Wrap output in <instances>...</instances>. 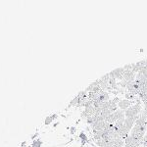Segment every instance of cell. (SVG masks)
Here are the masks:
<instances>
[{"instance_id":"3","label":"cell","mask_w":147,"mask_h":147,"mask_svg":"<svg viewBox=\"0 0 147 147\" xmlns=\"http://www.w3.org/2000/svg\"><path fill=\"white\" fill-rule=\"evenodd\" d=\"M124 72H125L124 68H119V69H116V70H113L111 73H109V76H110V78L115 79V80L116 79H122Z\"/></svg>"},{"instance_id":"6","label":"cell","mask_w":147,"mask_h":147,"mask_svg":"<svg viewBox=\"0 0 147 147\" xmlns=\"http://www.w3.org/2000/svg\"><path fill=\"white\" fill-rule=\"evenodd\" d=\"M139 147H143V146H142V145H141V146H139Z\"/></svg>"},{"instance_id":"2","label":"cell","mask_w":147,"mask_h":147,"mask_svg":"<svg viewBox=\"0 0 147 147\" xmlns=\"http://www.w3.org/2000/svg\"><path fill=\"white\" fill-rule=\"evenodd\" d=\"M137 119H138V117L137 118H125V123H124V129L129 132V130L132 129V127L136 125V121Z\"/></svg>"},{"instance_id":"1","label":"cell","mask_w":147,"mask_h":147,"mask_svg":"<svg viewBox=\"0 0 147 147\" xmlns=\"http://www.w3.org/2000/svg\"><path fill=\"white\" fill-rule=\"evenodd\" d=\"M142 111V106L140 101H138L136 104L130 106L129 109L125 111V118H137L139 116V113Z\"/></svg>"},{"instance_id":"4","label":"cell","mask_w":147,"mask_h":147,"mask_svg":"<svg viewBox=\"0 0 147 147\" xmlns=\"http://www.w3.org/2000/svg\"><path fill=\"white\" fill-rule=\"evenodd\" d=\"M134 103V101H129L127 99H125V100H120V102L118 103V107H119L120 110L125 111L127 109H129L131 104Z\"/></svg>"},{"instance_id":"5","label":"cell","mask_w":147,"mask_h":147,"mask_svg":"<svg viewBox=\"0 0 147 147\" xmlns=\"http://www.w3.org/2000/svg\"><path fill=\"white\" fill-rule=\"evenodd\" d=\"M136 95L130 93V92H127V93H125V97H127V100H129V101H134V100H136Z\"/></svg>"}]
</instances>
